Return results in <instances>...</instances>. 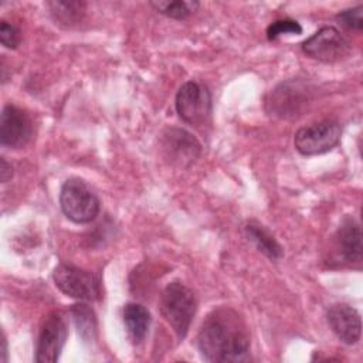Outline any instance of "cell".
Returning a JSON list of instances; mask_svg holds the SVG:
<instances>
[{
	"label": "cell",
	"mask_w": 363,
	"mask_h": 363,
	"mask_svg": "<svg viewBox=\"0 0 363 363\" xmlns=\"http://www.w3.org/2000/svg\"><path fill=\"white\" fill-rule=\"evenodd\" d=\"M197 347L206 362L238 363L250 359V335L242 318L231 308H218L207 315Z\"/></svg>",
	"instance_id": "6da1fadb"
},
{
	"label": "cell",
	"mask_w": 363,
	"mask_h": 363,
	"mask_svg": "<svg viewBox=\"0 0 363 363\" xmlns=\"http://www.w3.org/2000/svg\"><path fill=\"white\" fill-rule=\"evenodd\" d=\"M197 309L194 292L180 281L166 285L160 296V312L179 339H183Z\"/></svg>",
	"instance_id": "7a4b0ae2"
},
{
	"label": "cell",
	"mask_w": 363,
	"mask_h": 363,
	"mask_svg": "<svg viewBox=\"0 0 363 363\" xmlns=\"http://www.w3.org/2000/svg\"><path fill=\"white\" fill-rule=\"evenodd\" d=\"M60 206L67 218L77 224H86L99 213V199L81 179L71 177L64 182L60 191Z\"/></svg>",
	"instance_id": "3957f363"
},
{
	"label": "cell",
	"mask_w": 363,
	"mask_h": 363,
	"mask_svg": "<svg viewBox=\"0 0 363 363\" xmlns=\"http://www.w3.org/2000/svg\"><path fill=\"white\" fill-rule=\"evenodd\" d=\"M311 94L312 89L306 82L289 79L268 94L265 108L269 115L281 119L298 118L311 104Z\"/></svg>",
	"instance_id": "277c9868"
},
{
	"label": "cell",
	"mask_w": 363,
	"mask_h": 363,
	"mask_svg": "<svg viewBox=\"0 0 363 363\" xmlns=\"http://www.w3.org/2000/svg\"><path fill=\"white\" fill-rule=\"evenodd\" d=\"M55 286L67 296L78 301H96L101 296L99 278L92 272L71 264H60L54 268Z\"/></svg>",
	"instance_id": "5b68a950"
},
{
	"label": "cell",
	"mask_w": 363,
	"mask_h": 363,
	"mask_svg": "<svg viewBox=\"0 0 363 363\" xmlns=\"http://www.w3.org/2000/svg\"><path fill=\"white\" fill-rule=\"evenodd\" d=\"M174 105L180 119L193 126L207 123L211 116L210 91L197 81H187L179 88Z\"/></svg>",
	"instance_id": "8992f818"
},
{
	"label": "cell",
	"mask_w": 363,
	"mask_h": 363,
	"mask_svg": "<svg viewBox=\"0 0 363 363\" xmlns=\"http://www.w3.org/2000/svg\"><path fill=\"white\" fill-rule=\"evenodd\" d=\"M340 135L342 129L336 121L323 119L299 128L294 136V145L303 156L322 155L337 146Z\"/></svg>",
	"instance_id": "52a82bcc"
},
{
	"label": "cell",
	"mask_w": 363,
	"mask_h": 363,
	"mask_svg": "<svg viewBox=\"0 0 363 363\" xmlns=\"http://www.w3.org/2000/svg\"><path fill=\"white\" fill-rule=\"evenodd\" d=\"M160 152L163 159L176 167L191 166L201 153L200 142L186 129L167 128L160 135Z\"/></svg>",
	"instance_id": "ba28073f"
},
{
	"label": "cell",
	"mask_w": 363,
	"mask_h": 363,
	"mask_svg": "<svg viewBox=\"0 0 363 363\" xmlns=\"http://www.w3.org/2000/svg\"><path fill=\"white\" fill-rule=\"evenodd\" d=\"M302 51L322 62H336L350 52L349 41L332 26L322 27L302 43Z\"/></svg>",
	"instance_id": "9c48e42d"
},
{
	"label": "cell",
	"mask_w": 363,
	"mask_h": 363,
	"mask_svg": "<svg viewBox=\"0 0 363 363\" xmlns=\"http://www.w3.org/2000/svg\"><path fill=\"white\" fill-rule=\"evenodd\" d=\"M68 336L67 322L61 312H51L44 319L35 347V362L54 363L60 359Z\"/></svg>",
	"instance_id": "30bf717a"
},
{
	"label": "cell",
	"mask_w": 363,
	"mask_h": 363,
	"mask_svg": "<svg viewBox=\"0 0 363 363\" xmlns=\"http://www.w3.org/2000/svg\"><path fill=\"white\" fill-rule=\"evenodd\" d=\"M31 136L33 122L28 113L16 105H6L1 111L0 119L1 145L11 149H21L30 142Z\"/></svg>",
	"instance_id": "8fae6325"
},
{
	"label": "cell",
	"mask_w": 363,
	"mask_h": 363,
	"mask_svg": "<svg viewBox=\"0 0 363 363\" xmlns=\"http://www.w3.org/2000/svg\"><path fill=\"white\" fill-rule=\"evenodd\" d=\"M326 319L332 332L346 345H354L360 339V313L350 305L335 303L328 309Z\"/></svg>",
	"instance_id": "7c38bea8"
},
{
	"label": "cell",
	"mask_w": 363,
	"mask_h": 363,
	"mask_svg": "<svg viewBox=\"0 0 363 363\" xmlns=\"http://www.w3.org/2000/svg\"><path fill=\"white\" fill-rule=\"evenodd\" d=\"M337 250L346 262H359L362 259V233L360 224L350 216L345 217L336 233Z\"/></svg>",
	"instance_id": "4fadbf2b"
},
{
	"label": "cell",
	"mask_w": 363,
	"mask_h": 363,
	"mask_svg": "<svg viewBox=\"0 0 363 363\" xmlns=\"http://www.w3.org/2000/svg\"><path fill=\"white\" fill-rule=\"evenodd\" d=\"M122 318L130 340L135 345L142 343L149 332L150 322H152L149 311L140 303L130 302L123 306Z\"/></svg>",
	"instance_id": "5bb4252c"
},
{
	"label": "cell",
	"mask_w": 363,
	"mask_h": 363,
	"mask_svg": "<svg viewBox=\"0 0 363 363\" xmlns=\"http://www.w3.org/2000/svg\"><path fill=\"white\" fill-rule=\"evenodd\" d=\"M244 234L248 241H251L255 248L262 252L271 261H278L284 255V250L281 244L275 240V237L259 223L247 221L244 224Z\"/></svg>",
	"instance_id": "9a60e30c"
},
{
	"label": "cell",
	"mask_w": 363,
	"mask_h": 363,
	"mask_svg": "<svg viewBox=\"0 0 363 363\" xmlns=\"http://www.w3.org/2000/svg\"><path fill=\"white\" fill-rule=\"evenodd\" d=\"M50 13L55 21V24H61L65 27H71L78 24L85 13L84 1H48L47 3Z\"/></svg>",
	"instance_id": "2e32d148"
},
{
	"label": "cell",
	"mask_w": 363,
	"mask_h": 363,
	"mask_svg": "<svg viewBox=\"0 0 363 363\" xmlns=\"http://www.w3.org/2000/svg\"><path fill=\"white\" fill-rule=\"evenodd\" d=\"M71 316L74 319L77 332L85 343H92L96 339V318L94 311L86 303H75L71 306Z\"/></svg>",
	"instance_id": "e0dca14e"
},
{
	"label": "cell",
	"mask_w": 363,
	"mask_h": 363,
	"mask_svg": "<svg viewBox=\"0 0 363 363\" xmlns=\"http://www.w3.org/2000/svg\"><path fill=\"white\" fill-rule=\"evenodd\" d=\"M150 6L160 14L174 18L183 20L191 16L199 9V1L196 0H173V1H150Z\"/></svg>",
	"instance_id": "ac0fdd59"
},
{
	"label": "cell",
	"mask_w": 363,
	"mask_h": 363,
	"mask_svg": "<svg viewBox=\"0 0 363 363\" xmlns=\"http://www.w3.org/2000/svg\"><path fill=\"white\" fill-rule=\"evenodd\" d=\"M336 21L346 30L362 31L363 28V7L356 6L352 9L342 10L336 14Z\"/></svg>",
	"instance_id": "d6986e66"
},
{
	"label": "cell",
	"mask_w": 363,
	"mask_h": 363,
	"mask_svg": "<svg viewBox=\"0 0 363 363\" xmlns=\"http://www.w3.org/2000/svg\"><path fill=\"white\" fill-rule=\"evenodd\" d=\"M301 33H302V26L298 21L289 20V18L277 20L272 24H269L267 28L268 40H277L284 34H301Z\"/></svg>",
	"instance_id": "ffe728a7"
},
{
	"label": "cell",
	"mask_w": 363,
	"mask_h": 363,
	"mask_svg": "<svg viewBox=\"0 0 363 363\" xmlns=\"http://www.w3.org/2000/svg\"><path fill=\"white\" fill-rule=\"evenodd\" d=\"M0 41L6 48H17L20 41H21V33L20 30L14 26L7 23L6 20H1L0 23Z\"/></svg>",
	"instance_id": "44dd1931"
},
{
	"label": "cell",
	"mask_w": 363,
	"mask_h": 363,
	"mask_svg": "<svg viewBox=\"0 0 363 363\" xmlns=\"http://www.w3.org/2000/svg\"><path fill=\"white\" fill-rule=\"evenodd\" d=\"M13 177V167L4 157H1V164H0V179L3 183L9 182Z\"/></svg>",
	"instance_id": "7402d4cb"
},
{
	"label": "cell",
	"mask_w": 363,
	"mask_h": 363,
	"mask_svg": "<svg viewBox=\"0 0 363 363\" xmlns=\"http://www.w3.org/2000/svg\"><path fill=\"white\" fill-rule=\"evenodd\" d=\"M3 362H7V343H6V337H3Z\"/></svg>",
	"instance_id": "603a6c76"
}]
</instances>
